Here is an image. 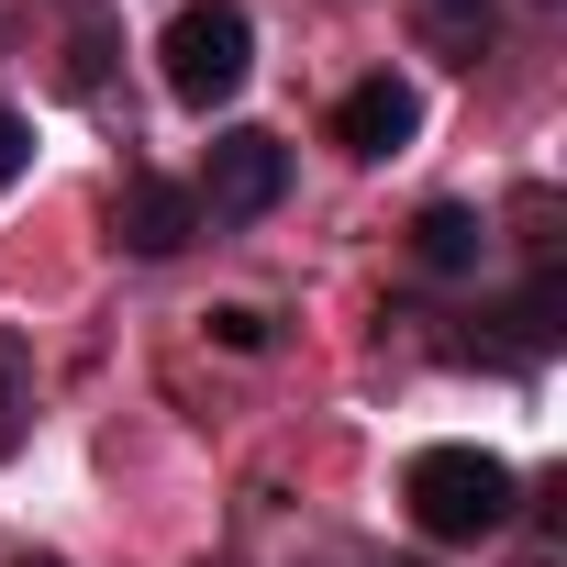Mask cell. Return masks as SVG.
<instances>
[{
	"label": "cell",
	"instance_id": "cell-1",
	"mask_svg": "<svg viewBox=\"0 0 567 567\" xmlns=\"http://www.w3.org/2000/svg\"><path fill=\"white\" fill-rule=\"evenodd\" d=\"M401 501H412V523H423L434 545H478V534H501V523L523 512V478H512L489 445H423V456L401 467Z\"/></svg>",
	"mask_w": 567,
	"mask_h": 567
},
{
	"label": "cell",
	"instance_id": "cell-2",
	"mask_svg": "<svg viewBox=\"0 0 567 567\" xmlns=\"http://www.w3.org/2000/svg\"><path fill=\"white\" fill-rule=\"evenodd\" d=\"M156 68H167V90H178L189 112H223V101L256 79V23L234 12V0H189V12L156 34Z\"/></svg>",
	"mask_w": 567,
	"mask_h": 567
},
{
	"label": "cell",
	"instance_id": "cell-3",
	"mask_svg": "<svg viewBox=\"0 0 567 567\" xmlns=\"http://www.w3.org/2000/svg\"><path fill=\"white\" fill-rule=\"evenodd\" d=\"M212 223H256V212H278L290 200V145L278 134H256V123H234V134H212V167H200V189H189Z\"/></svg>",
	"mask_w": 567,
	"mask_h": 567
},
{
	"label": "cell",
	"instance_id": "cell-4",
	"mask_svg": "<svg viewBox=\"0 0 567 567\" xmlns=\"http://www.w3.org/2000/svg\"><path fill=\"white\" fill-rule=\"evenodd\" d=\"M412 134H423L412 79H357V90L334 101V145H346V156H401Z\"/></svg>",
	"mask_w": 567,
	"mask_h": 567
},
{
	"label": "cell",
	"instance_id": "cell-5",
	"mask_svg": "<svg viewBox=\"0 0 567 567\" xmlns=\"http://www.w3.org/2000/svg\"><path fill=\"white\" fill-rule=\"evenodd\" d=\"M112 223H123V245H134V256H178V245L200 234V200H189L178 178L134 167V178H123V212H112Z\"/></svg>",
	"mask_w": 567,
	"mask_h": 567
},
{
	"label": "cell",
	"instance_id": "cell-6",
	"mask_svg": "<svg viewBox=\"0 0 567 567\" xmlns=\"http://www.w3.org/2000/svg\"><path fill=\"white\" fill-rule=\"evenodd\" d=\"M412 34H423V56L478 68V56L501 45V0H412Z\"/></svg>",
	"mask_w": 567,
	"mask_h": 567
},
{
	"label": "cell",
	"instance_id": "cell-7",
	"mask_svg": "<svg viewBox=\"0 0 567 567\" xmlns=\"http://www.w3.org/2000/svg\"><path fill=\"white\" fill-rule=\"evenodd\" d=\"M478 245H489V223H478L467 200H423V212H412V256H423L434 278H467Z\"/></svg>",
	"mask_w": 567,
	"mask_h": 567
},
{
	"label": "cell",
	"instance_id": "cell-8",
	"mask_svg": "<svg viewBox=\"0 0 567 567\" xmlns=\"http://www.w3.org/2000/svg\"><path fill=\"white\" fill-rule=\"evenodd\" d=\"M23 423H34V357L0 334V456H12V434H23Z\"/></svg>",
	"mask_w": 567,
	"mask_h": 567
},
{
	"label": "cell",
	"instance_id": "cell-9",
	"mask_svg": "<svg viewBox=\"0 0 567 567\" xmlns=\"http://www.w3.org/2000/svg\"><path fill=\"white\" fill-rule=\"evenodd\" d=\"M212 334H223L234 357H256V346H267V312H245V301H223V312H212Z\"/></svg>",
	"mask_w": 567,
	"mask_h": 567
},
{
	"label": "cell",
	"instance_id": "cell-10",
	"mask_svg": "<svg viewBox=\"0 0 567 567\" xmlns=\"http://www.w3.org/2000/svg\"><path fill=\"white\" fill-rule=\"evenodd\" d=\"M23 167H34V123H23V112H0V189H12Z\"/></svg>",
	"mask_w": 567,
	"mask_h": 567
},
{
	"label": "cell",
	"instance_id": "cell-11",
	"mask_svg": "<svg viewBox=\"0 0 567 567\" xmlns=\"http://www.w3.org/2000/svg\"><path fill=\"white\" fill-rule=\"evenodd\" d=\"M23 567H68V556H23Z\"/></svg>",
	"mask_w": 567,
	"mask_h": 567
}]
</instances>
